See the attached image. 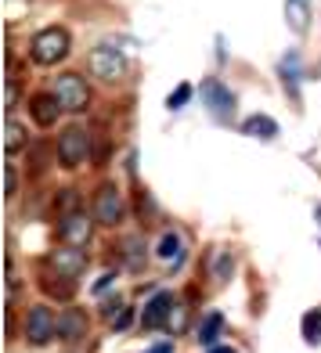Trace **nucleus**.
<instances>
[{
	"label": "nucleus",
	"instance_id": "9b49d317",
	"mask_svg": "<svg viewBox=\"0 0 321 353\" xmlns=\"http://www.w3.org/2000/svg\"><path fill=\"white\" fill-rule=\"evenodd\" d=\"M29 112H33L37 126H43V130H51V126L58 123V116H61V101L55 98V94H37V98L29 101Z\"/></svg>",
	"mask_w": 321,
	"mask_h": 353
},
{
	"label": "nucleus",
	"instance_id": "f3484780",
	"mask_svg": "<svg viewBox=\"0 0 321 353\" xmlns=\"http://www.w3.org/2000/svg\"><path fill=\"white\" fill-rule=\"evenodd\" d=\"M282 87L289 90V98L293 101H300V69H296V54H289L285 61H282Z\"/></svg>",
	"mask_w": 321,
	"mask_h": 353
},
{
	"label": "nucleus",
	"instance_id": "6e6552de",
	"mask_svg": "<svg viewBox=\"0 0 321 353\" xmlns=\"http://www.w3.org/2000/svg\"><path fill=\"white\" fill-rule=\"evenodd\" d=\"M58 238L66 245H87L90 238V216L84 210H72V213H61L58 220Z\"/></svg>",
	"mask_w": 321,
	"mask_h": 353
},
{
	"label": "nucleus",
	"instance_id": "5701e85b",
	"mask_svg": "<svg viewBox=\"0 0 321 353\" xmlns=\"http://www.w3.org/2000/svg\"><path fill=\"white\" fill-rule=\"evenodd\" d=\"M72 210H79V191L76 188H66L58 195V213H72Z\"/></svg>",
	"mask_w": 321,
	"mask_h": 353
},
{
	"label": "nucleus",
	"instance_id": "b1692460",
	"mask_svg": "<svg viewBox=\"0 0 321 353\" xmlns=\"http://www.w3.org/2000/svg\"><path fill=\"white\" fill-rule=\"evenodd\" d=\"M130 321H134V310H130V307H123L116 317H112V328H116V332H123L126 325H130Z\"/></svg>",
	"mask_w": 321,
	"mask_h": 353
},
{
	"label": "nucleus",
	"instance_id": "2eb2a0df",
	"mask_svg": "<svg viewBox=\"0 0 321 353\" xmlns=\"http://www.w3.org/2000/svg\"><path fill=\"white\" fill-rule=\"evenodd\" d=\"M87 332V317L84 314H79V310H66V314H61L58 317V339H66V343H76L79 339V335H84Z\"/></svg>",
	"mask_w": 321,
	"mask_h": 353
},
{
	"label": "nucleus",
	"instance_id": "bb28decb",
	"mask_svg": "<svg viewBox=\"0 0 321 353\" xmlns=\"http://www.w3.org/2000/svg\"><path fill=\"white\" fill-rule=\"evenodd\" d=\"M112 281H116V274H101L98 281H94V292H98V296H101V292H105V288H108Z\"/></svg>",
	"mask_w": 321,
	"mask_h": 353
},
{
	"label": "nucleus",
	"instance_id": "ddd939ff",
	"mask_svg": "<svg viewBox=\"0 0 321 353\" xmlns=\"http://www.w3.org/2000/svg\"><path fill=\"white\" fill-rule=\"evenodd\" d=\"M242 134L246 137H256V141H275L278 137V123L271 119V116H264V112H256V116L242 119Z\"/></svg>",
	"mask_w": 321,
	"mask_h": 353
},
{
	"label": "nucleus",
	"instance_id": "20e7f679",
	"mask_svg": "<svg viewBox=\"0 0 321 353\" xmlns=\"http://www.w3.org/2000/svg\"><path fill=\"white\" fill-rule=\"evenodd\" d=\"M55 98L61 101L66 112H84L90 101V90H87V79L79 72H61L55 79Z\"/></svg>",
	"mask_w": 321,
	"mask_h": 353
},
{
	"label": "nucleus",
	"instance_id": "cd10ccee",
	"mask_svg": "<svg viewBox=\"0 0 321 353\" xmlns=\"http://www.w3.org/2000/svg\"><path fill=\"white\" fill-rule=\"evenodd\" d=\"M148 353H173V346H170V343H159V346H152Z\"/></svg>",
	"mask_w": 321,
	"mask_h": 353
},
{
	"label": "nucleus",
	"instance_id": "423d86ee",
	"mask_svg": "<svg viewBox=\"0 0 321 353\" xmlns=\"http://www.w3.org/2000/svg\"><path fill=\"white\" fill-rule=\"evenodd\" d=\"M26 335H29V343L33 346H43L51 335H58V317L51 314V307H33L29 310V317H26Z\"/></svg>",
	"mask_w": 321,
	"mask_h": 353
},
{
	"label": "nucleus",
	"instance_id": "6ab92c4d",
	"mask_svg": "<svg viewBox=\"0 0 321 353\" xmlns=\"http://www.w3.org/2000/svg\"><path fill=\"white\" fill-rule=\"evenodd\" d=\"M19 148H26V130H22V126L14 123L11 116H4V152L14 155Z\"/></svg>",
	"mask_w": 321,
	"mask_h": 353
},
{
	"label": "nucleus",
	"instance_id": "a211bd4d",
	"mask_svg": "<svg viewBox=\"0 0 321 353\" xmlns=\"http://www.w3.org/2000/svg\"><path fill=\"white\" fill-rule=\"evenodd\" d=\"M300 332H303V343H307V346H321V310H307V314H303Z\"/></svg>",
	"mask_w": 321,
	"mask_h": 353
},
{
	"label": "nucleus",
	"instance_id": "f8f14e48",
	"mask_svg": "<svg viewBox=\"0 0 321 353\" xmlns=\"http://www.w3.org/2000/svg\"><path fill=\"white\" fill-rule=\"evenodd\" d=\"M285 26L293 29L296 37L307 33V26H311V0H285Z\"/></svg>",
	"mask_w": 321,
	"mask_h": 353
},
{
	"label": "nucleus",
	"instance_id": "f257e3e1",
	"mask_svg": "<svg viewBox=\"0 0 321 353\" xmlns=\"http://www.w3.org/2000/svg\"><path fill=\"white\" fill-rule=\"evenodd\" d=\"M69 47H72V40H69L66 29H61V26H47V29H40V33L33 37L29 54H33L37 65H58V61L69 54Z\"/></svg>",
	"mask_w": 321,
	"mask_h": 353
},
{
	"label": "nucleus",
	"instance_id": "412c9836",
	"mask_svg": "<svg viewBox=\"0 0 321 353\" xmlns=\"http://www.w3.org/2000/svg\"><path fill=\"white\" fill-rule=\"evenodd\" d=\"M231 270H235L231 252H228V249H217V252H213V278H217V281H228Z\"/></svg>",
	"mask_w": 321,
	"mask_h": 353
},
{
	"label": "nucleus",
	"instance_id": "393cba45",
	"mask_svg": "<svg viewBox=\"0 0 321 353\" xmlns=\"http://www.w3.org/2000/svg\"><path fill=\"white\" fill-rule=\"evenodd\" d=\"M14 188H19V181H14V166L8 163V166H4V195H8V199L14 195Z\"/></svg>",
	"mask_w": 321,
	"mask_h": 353
},
{
	"label": "nucleus",
	"instance_id": "7ed1b4c3",
	"mask_svg": "<svg viewBox=\"0 0 321 353\" xmlns=\"http://www.w3.org/2000/svg\"><path fill=\"white\" fill-rule=\"evenodd\" d=\"M58 163L66 170H76L79 163H87L90 155V134L84 130V126H69V130L58 134Z\"/></svg>",
	"mask_w": 321,
	"mask_h": 353
},
{
	"label": "nucleus",
	"instance_id": "a878e982",
	"mask_svg": "<svg viewBox=\"0 0 321 353\" xmlns=\"http://www.w3.org/2000/svg\"><path fill=\"white\" fill-rule=\"evenodd\" d=\"M11 108H14V83L8 79V87H4V116H11Z\"/></svg>",
	"mask_w": 321,
	"mask_h": 353
},
{
	"label": "nucleus",
	"instance_id": "4be33fe9",
	"mask_svg": "<svg viewBox=\"0 0 321 353\" xmlns=\"http://www.w3.org/2000/svg\"><path fill=\"white\" fill-rule=\"evenodd\" d=\"M191 94H195V87H191V83H181L173 94H166V108H170V112H181V108L191 101Z\"/></svg>",
	"mask_w": 321,
	"mask_h": 353
},
{
	"label": "nucleus",
	"instance_id": "c756f323",
	"mask_svg": "<svg viewBox=\"0 0 321 353\" xmlns=\"http://www.w3.org/2000/svg\"><path fill=\"white\" fill-rule=\"evenodd\" d=\"M318 223H321V205H318Z\"/></svg>",
	"mask_w": 321,
	"mask_h": 353
},
{
	"label": "nucleus",
	"instance_id": "dca6fc26",
	"mask_svg": "<svg viewBox=\"0 0 321 353\" xmlns=\"http://www.w3.org/2000/svg\"><path fill=\"white\" fill-rule=\"evenodd\" d=\"M224 332V314H206L202 321H199V332H195V339H199V346H206L210 350L213 343H217V335Z\"/></svg>",
	"mask_w": 321,
	"mask_h": 353
},
{
	"label": "nucleus",
	"instance_id": "1a4fd4ad",
	"mask_svg": "<svg viewBox=\"0 0 321 353\" xmlns=\"http://www.w3.org/2000/svg\"><path fill=\"white\" fill-rule=\"evenodd\" d=\"M51 263H55V274L58 278H79L87 267V252L79 245H69V249H55L51 252Z\"/></svg>",
	"mask_w": 321,
	"mask_h": 353
},
{
	"label": "nucleus",
	"instance_id": "c85d7f7f",
	"mask_svg": "<svg viewBox=\"0 0 321 353\" xmlns=\"http://www.w3.org/2000/svg\"><path fill=\"white\" fill-rule=\"evenodd\" d=\"M206 353H235V350H231V346H210Z\"/></svg>",
	"mask_w": 321,
	"mask_h": 353
},
{
	"label": "nucleus",
	"instance_id": "f03ea898",
	"mask_svg": "<svg viewBox=\"0 0 321 353\" xmlns=\"http://www.w3.org/2000/svg\"><path fill=\"white\" fill-rule=\"evenodd\" d=\"M199 98H202V105H206V112L217 119V123H231L235 119V94L220 83L217 76H210V79H202V87H199Z\"/></svg>",
	"mask_w": 321,
	"mask_h": 353
},
{
	"label": "nucleus",
	"instance_id": "aec40b11",
	"mask_svg": "<svg viewBox=\"0 0 321 353\" xmlns=\"http://www.w3.org/2000/svg\"><path fill=\"white\" fill-rule=\"evenodd\" d=\"M123 256H126V267H130V270L144 267V242H141V234L126 238V242H123Z\"/></svg>",
	"mask_w": 321,
	"mask_h": 353
},
{
	"label": "nucleus",
	"instance_id": "0eeeda50",
	"mask_svg": "<svg viewBox=\"0 0 321 353\" xmlns=\"http://www.w3.org/2000/svg\"><path fill=\"white\" fill-rule=\"evenodd\" d=\"M94 220L105 223V228H116V223L123 220V199H119V191L112 184L98 188V199H94Z\"/></svg>",
	"mask_w": 321,
	"mask_h": 353
},
{
	"label": "nucleus",
	"instance_id": "4468645a",
	"mask_svg": "<svg viewBox=\"0 0 321 353\" xmlns=\"http://www.w3.org/2000/svg\"><path fill=\"white\" fill-rule=\"evenodd\" d=\"M155 256H159L163 263H170V267H181V260H184L181 234H177V231H166L163 238H159V245H155Z\"/></svg>",
	"mask_w": 321,
	"mask_h": 353
},
{
	"label": "nucleus",
	"instance_id": "39448f33",
	"mask_svg": "<svg viewBox=\"0 0 321 353\" xmlns=\"http://www.w3.org/2000/svg\"><path fill=\"white\" fill-rule=\"evenodd\" d=\"M123 72H126V58L119 54V47L101 43V47H94V51H90V76L112 83V79H119Z\"/></svg>",
	"mask_w": 321,
	"mask_h": 353
},
{
	"label": "nucleus",
	"instance_id": "9d476101",
	"mask_svg": "<svg viewBox=\"0 0 321 353\" xmlns=\"http://www.w3.org/2000/svg\"><path fill=\"white\" fill-rule=\"evenodd\" d=\"M170 310H173V296L170 292H155L141 310V325L144 328H163L170 321Z\"/></svg>",
	"mask_w": 321,
	"mask_h": 353
}]
</instances>
